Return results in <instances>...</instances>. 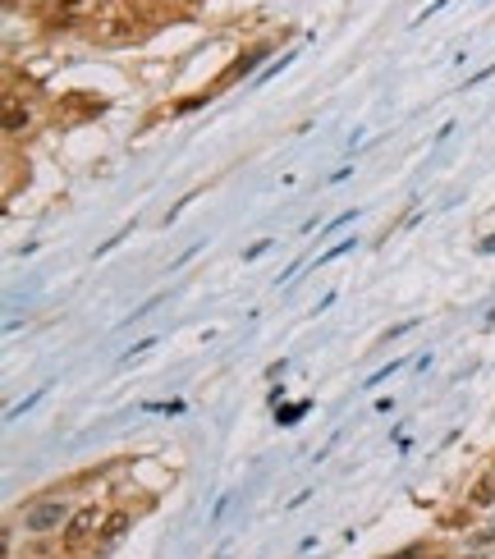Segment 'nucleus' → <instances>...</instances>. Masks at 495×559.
Wrapping results in <instances>:
<instances>
[{"mask_svg":"<svg viewBox=\"0 0 495 559\" xmlns=\"http://www.w3.org/2000/svg\"><path fill=\"white\" fill-rule=\"evenodd\" d=\"M97 33H101L106 42H119V37L133 33V24H129V19H106V24H97Z\"/></svg>","mask_w":495,"mask_h":559,"instance_id":"6","label":"nucleus"},{"mask_svg":"<svg viewBox=\"0 0 495 559\" xmlns=\"http://www.w3.org/2000/svg\"><path fill=\"white\" fill-rule=\"evenodd\" d=\"M133 74L148 79V83H157V79H170V64H166V60H152V64H138Z\"/></svg>","mask_w":495,"mask_h":559,"instance_id":"7","label":"nucleus"},{"mask_svg":"<svg viewBox=\"0 0 495 559\" xmlns=\"http://www.w3.org/2000/svg\"><path fill=\"white\" fill-rule=\"evenodd\" d=\"M106 509H97V505H88V509H79L74 518H69V527H64V545L69 550H97V541H101V532H106Z\"/></svg>","mask_w":495,"mask_h":559,"instance_id":"1","label":"nucleus"},{"mask_svg":"<svg viewBox=\"0 0 495 559\" xmlns=\"http://www.w3.org/2000/svg\"><path fill=\"white\" fill-rule=\"evenodd\" d=\"M28 124H33V110L10 97V101H5V133H19V128H28Z\"/></svg>","mask_w":495,"mask_h":559,"instance_id":"5","label":"nucleus"},{"mask_svg":"<svg viewBox=\"0 0 495 559\" xmlns=\"http://www.w3.org/2000/svg\"><path fill=\"white\" fill-rule=\"evenodd\" d=\"M51 559H60V554H51ZM64 559H69V554H64Z\"/></svg>","mask_w":495,"mask_h":559,"instance_id":"8","label":"nucleus"},{"mask_svg":"<svg viewBox=\"0 0 495 559\" xmlns=\"http://www.w3.org/2000/svg\"><path fill=\"white\" fill-rule=\"evenodd\" d=\"M495 505V477H477L468 491V509H490Z\"/></svg>","mask_w":495,"mask_h":559,"instance_id":"4","label":"nucleus"},{"mask_svg":"<svg viewBox=\"0 0 495 559\" xmlns=\"http://www.w3.org/2000/svg\"><path fill=\"white\" fill-rule=\"evenodd\" d=\"M69 518H74V509H69L60 496H51V500H37V505H28V514H24V527H28L33 536H46V532H55V527H69Z\"/></svg>","mask_w":495,"mask_h":559,"instance_id":"2","label":"nucleus"},{"mask_svg":"<svg viewBox=\"0 0 495 559\" xmlns=\"http://www.w3.org/2000/svg\"><path fill=\"white\" fill-rule=\"evenodd\" d=\"M129 523H133V514H124V509H115L110 518H106V532H101V541H97V550L92 554H101V550H110L124 532H129Z\"/></svg>","mask_w":495,"mask_h":559,"instance_id":"3","label":"nucleus"}]
</instances>
